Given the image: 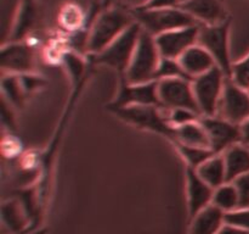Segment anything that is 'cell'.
Masks as SVG:
<instances>
[{
  "label": "cell",
  "instance_id": "6da1fadb",
  "mask_svg": "<svg viewBox=\"0 0 249 234\" xmlns=\"http://www.w3.org/2000/svg\"><path fill=\"white\" fill-rule=\"evenodd\" d=\"M160 58L162 56L156 44L155 36L142 28L133 58L124 73V79L131 84L153 82L156 80Z\"/></svg>",
  "mask_w": 249,
  "mask_h": 234
},
{
  "label": "cell",
  "instance_id": "7a4b0ae2",
  "mask_svg": "<svg viewBox=\"0 0 249 234\" xmlns=\"http://www.w3.org/2000/svg\"><path fill=\"white\" fill-rule=\"evenodd\" d=\"M135 22L133 14L121 9H108L97 16L87 38V49L91 55L101 53Z\"/></svg>",
  "mask_w": 249,
  "mask_h": 234
},
{
  "label": "cell",
  "instance_id": "3957f363",
  "mask_svg": "<svg viewBox=\"0 0 249 234\" xmlns=\"http://www.w3.org/2000/svg\"><path fill=\"white\" fill-rule=\"evenodd\" d=\"M133 16L145 31L155 37L172 29L199 24L191 15L187 14L180 6L160 10L139 7L133 12Z\"/></svg>",
  "mask_w": 249,
  "mask_h": 234
},
{
  "label": "cell",
  "instance_id": "277c9868",
  "mask_svg": "<svg viewBox=\"0 0 249 234\" xmlns=\"http://www.w3.org/2000/svg\"><path fill=\"white\" fill-rule=\"evenodd\" d=\"M226 78V73L219 66H215L208 72L192 79L197 109L202 117L218 115Z\"/></svg>",
  "mask_w": 249,
  "mask_h": 234
},
{
  "label": "cell",
  "instance_id": "5b68a950",
  "mask_svg": "<svg viewBox=\"0 0 249 234\" xmlns=\"http://www.w3.org/2000/svg\"><path fill=\"white\" fill-rule=\"evenodd\" d=\"M141 31L142 27L135 21L101 53L91 55L94 62L108 66L124 75L133 58Z\"/></svg>",
  "mask_w": 249,
  "mask_h": 234
},
{
  "label": "cell",
  "instance_id": "8992f818",
  "mask_svg": "<svg viewBox=\"0 0 249 234\" xmlns=\"http://www.w3.org/2000/svg\"><path fill=\"white\" fill-rule=\"evenodd\" d=\"M230 21L219 24H201L198 44L207 49L215 60L216 66L230 77L233 60L230 51Z\"/></svg>",
  "mask_w": 249,
  "mask_h": 234
},
{
  "label": "cell",
  "instance_id": "52a82bcc",
  "mask_svg": "<svg viewBox=\"0 0 249 234\" xmlns=\"http://www.w3.org/2000/svg\"><path fill=\"white\" fill-rule=\"evenodd\" d=\"M160 107L157 105H134V106L121 107L116 109V114L121 118L135 124V126L142 127V128L150 129L152 132L163 134L168 138H174V127L168 121L167 115H163Z\"/></svg>",
  "mask_w": 249,
  "mask_h": 234
},
{
  "label": "cell",
  "instance_id": "ba28073f",
  "mask_svg": "<svg viewBox=\"0 0 249 234\" xmlns=\"http://www.w3.org/2000/svg\"><path fill=\"white\" fill-rule=\"evenodd\" d=\"M157 90L160 105L165 107V110L187 107L198 111L192 88V79L190 78L157 80Z\"/></svg>",
  "mask_w": 249,
  "mask_h": 234
},
{
  "label": "cell",
  "instance_id": "9c48e42d",
  "mask_svg": "<svg viewBox=\"0 0 249 234\" xmlns=\"http://www.w3.org/2000/svg\"><path fill=\"white\" fill-rule=\"evenodd\" d=\"M218 115L236 124H242L249 118V90L226 78Z\"/></svg>",
  "mask_w": 249,
  "mask_h": 234
},
{
  "label": "cell",
  "instance_id": "30bf717a",
  "mask_svg": "<svg viewBox=\"0 0 249 234\" xmlns=\"http://www.w3.org/2000/svg\"><path fill=\"white\" fill-rule=\"evenodd\" d=\"M214 154H223L226 149L241 143V126L223 118L219 115L201 118Z\"/></svg>",
  "mask_w": 249,
  "mask_h": 234
},
{
  "label": "cell",
  "instance_id": "8fae6325",
  "mask_svg": "<svg viewBox=\"0 0 249 234\" xmlns=\"http://www.w3.org/2000/svg\"><path fill=\"white\" fill-rule=\"evenodd\" d=\"M201 24L172 29L155 37L160 56L168 58H180V56L198 43Z\"/></svg>",
  "mask_w": 249,
  "mask_h": 234
},
{
  "label": "cell",
  "instance_id": "7c38bea8",
  "mask_svg": "<svg viewBox=\"0 0 249 234\" xmlns=\"http://www.w3.org/2000/svg\"><path fill=\"white\" fill-rule=\"evenodd\" d=\"M134 105H157L162 106L158 98L157 80L140 84H131L125 79L122 83L118 95L112 104V109L134 106Z\"/></svg>",
  "mask_w": 249,
  "mask_h": 234
},
{
  "label": "cell",
  "instance_id": "4fadbf2b",
  "mask_svg": "<svg viewBox=\"0 0 249 234\" xmlns=\"http://www.w3.org/2000/svg\"><path fill=\"white\" fill-rule=\"evenodd\" d=\"M186 193L190 218L212 204L214 189L207 184L195 168L186 167Z\"/></svg>",
  "mask_w": 249,
  "mask_h": 234
},
{
  "label": "cell",
  "instance_id": "5bb4252c",
  "mask_svg": "<svg viewBox=\"0 0 249 234\" xmlns=\"http://www.w3.org/2000/svg\"><path fill=\"white\" fill-rule=\"evenodd\" d=\"M180 7L199 24H219L229 21L223 0H186Z\"/></svg>",
  "mask_w": 249,
  "mask_h": 234
},
{
  "label": "cell",
  "instance_id": "9a60e30c",
  "mask_svg": "<svg viewBox=\"0 0 249 234\" xmlns=\"http://www.w3.org/2000/svg\"><path fill=\"white\" fill-rule=\"evenodd\" d=\"M33 49L31 45L15 41L1 50V67L9 73H27L33 67Z\"/></svg>",
  "mask_w": 249,
  "mask_h": 234
},
{
  "label": "cell",
  "instance_id": "2e32d148",
  "mask_svg": "<svg viewBox=\"0 0 249 234\" xmlns=\"http://www.w3.org/2000/svg\"><path fill=\"white\" fill-rule=\"evenodd\" d=\"M182 68L191 79L208 72L213 67H215L216 62L212 54L201 44H195L190 49H187L179 58Z\"/></svg>",
  "mask_w": 249,
  "mask_h": 234
},
{
  "label": "cell",
  "instance_id": "e0dca14e",
  "mask_svg": "<svg viewBox=\"0 0 249 234\" xmlns=\"http://www.w3.org/2000/svg\"><path fill=\"white\" fill-rule=\"evenodd\" d=\"M225 224V214L213 204L191 218L190 234H218Z\"/></svg>",
  "mask_w": 249,
  "mask_h": 234
},
{
  "label": "cell",
  "instance_id": "ac0fdd59",
  "mask_svg": "<svg viewBox=\"0 0 249 234\" xmlns=\"http://www.w3.org/2000/svg\"><path fill=\"white\" fill-rule=\"evenodd\" d=\"M225 161L228 182L249 173V146L243 143H237L230 146L223 153Z\"/></svg>",
  "mask_w": 249,
  "mask_h": 234
},
{
  "label": "cell",
  "instance_id": "d6986e66",
  "mask_svg": "<svg viewBox=\"0 0 249 234\" xmlns=\"http://www.w3.org/2000/svg\"><path fill=\"white\" fill-rule=\"evenodd\" d=\"M173 140L175 141V144L211 149L208 136H207V132L202 124L201 119L184 124V126L175 127Z\"/></svg>",
  "mask_w": 249,
  "mask_h": 234
},
{
  "label": "cell",
  "instance_id": "ffe728a7",
  "mask_svg": "<svg viewBox=\"0 0 249 234\" xmlns=\"http://www.w3.org/2000/svg\"><path fill=\"white\" fill-rule=\"evenodd\" d=\"M196 171L199 175V177L207 184L211 185L213 189L228 182L225 161H224L223 154H214V155H212L202 165H199L196 168Z\"/></svg>",
  "mask_w": 249,
  "mask_h": 234
},
{
  "label": "cell",
  "instance_id": "44dd1931",
  "mask_svg": "<svg viewBox=\"0 0 249 234\" xmlns=\"http://www.w3.org/2000/svg\"><path fill=\"white\" fill-rule=\"evenodd\" d=\"M36 21V9L34 0H23L19 6L18 14H17L16 21L14 26V33L12 38L15 41L23 39L27 34L33 28Z\"/></svg>",
  "mask_w": 249,
  "mask_h": 234
},
{
  "label": "cell",
  "instance_id": "7402d4cb",
  "mask_svg": "<svg viewBox=\"0 0 249 234\" xmlns=\"http://www.w3.org/2000/svg\"><path fill=\"white\" fill-rule=\"evenodd\" d=\"M212 204L220 209L224 214L238 209L240 207V196H238L235 184L232 182H226L220 187L215 188Z\"/></svg>",
  "mask_w": 249,
  "mask_h": 234
},
{
  "label": "cell",
  "instance_id": "603a6c76",
  "mask_svg": "<svg viewBox=\"0 0 249 234\" xmlns=\"http://www.w3.org/2000/svg\"><path fill=\"white\" fill-rule=\"evenodd\" d=\"M178 149H179L180 155L186 162L187 167H191L196 170L199 165L204 162L207 158L214 155L212 149L209 148H198V146H189L182 145V144H177Z\"/></svg>",
  "mask_w": 249,
  "mask_h": 234
},
{
  "label": "cell",
  "instance_id": "cb8c5ba5",
  "mask_svg": "<svg viewBox=\"0 0 249 234\" xmlns=\"http://www.w3.org/2000/svg\"><path fill=\"white\" fill-rule=\"evenodd\" d=\"M61 26L67 31H78L84 22V14L82 9L75 4H67L62 7L60 15Z\"/></svg>",
  "mask_w": 249,
  "mask_h": 234
},
{
  "label": "cell",
  "instance_id": "d4e9b609",
  "mask_svg": "<svg viewBox=\"0 0 249 234\" xmlns=\"http://www.w3.org/2000/svg\"><path fill=\"white\" fill-rule=\"evenodd\" d=\"M169 78H190L182 68L179 58H160L157 75H156V80L169 79Z\"/></svg>",
  "mask_w": 249,
  "mask_h": 234
},
{
  "label": "cell",
  "instance_id": "484cf974",
  "mask_svg": "<svg viewBox=\"0 0 249 234\" xmlns=\"http://www.w3.org/2000/svg\"><path fill=\"white\" fill-rule=\"evenodd\" d=\"M168 121L173 127H180L191 122L198 121L202 118L201 114L196 110L187 109V107H177V109L168 110Z\"/></svg>",
  "mask_w": 249,
  "mask_h": 234
},
{
  "label": "cell",
  "instance_id": "4316f807",
  "mask_svg": "<svg viewBox=\"0 0 249 234\" xmlns=\"http://www.w3.org/2000/svg\"><path fill=\"white\" fill-rule=\"evenodd\" d=\"M230 78L240 87L249 89V53L242 58L233 60Z\"/></svg>",
  "mask_w": 249,
  "mask_h": 234
},
{
  "label": "cell",
  "instance_id": "83f0119b",
  "mask_svg": "<svg viewBox=\"0 0 249 234\" xmlns=\"http://www.w3.org/2000/svg\"><path fill=\"white\" fill-rule=\"evenodd\" d=\"M225 223L249 231V207H238L233 211L226 212Z\"/></svg>",
  "mask_w": 249,
  "mask_h": 234
},
{
  "label": "cell",
  "instance_id": "f1b7e54d",
  "mask_svg": "<svg viewBox=\"0 0 249 234\" xmlns=\"http://www.w3.org/2000/svg\"><path fill=\"white\" fill-rule=\"evenodd\" d=\"M240 196V207H249V173L232 180Z\"/></svg>",
  "mask_w": 249,
  "mask_h": 234
},
{
  "label": "cell",
  "instance_id": "f546056e",
  "mask_svg": "<svg viewBox=\"0 0 249 234\" xmlns=\"http://www.w3.org/2000/svg\"><path fill=\"white\" fill-rule=\"evenodd\" d=\"M180 5H181V0H146L140 7L151 10H160L179 7Z\"/></svg>",
  "mask_w": 249,
  "mask_h": 234
},
{
  "label": "cell",
  "instance_id": "4dcf8cb0",
  "mask_svg": "<svg viewBox=\"0 0 249 234\" xmlns=\"http://www.w3.org/2000/svg\"><path fill=\"white\" fill-rule=\"evenodd\" d=\"M9 212L11 214H18V211H17L16 207L14 206V205H10L9 206ZM10 217V216H9ZM22 226V221H21V217L19 216H11L9 218V227H11V228H21Z\"/></svg>",
  "mask_w": 249,
  "mask_h": 234
},
{
  "label": "cell",
  "instance_id": "1f68e13d",
  "mask_svg": "<svg viewBox=\"0 0 249 234\" xmlns=\"http://www.w3.org/2000/svg\"><path fill=\"white\" fill-rule=\"evenodd\" d=\"M218 234H249V231L237 228V227L230 226V224H224L223 228L219 231Z\"/></svg>",
  "mask_w": 249,
  "mask_h": 234
},
{
  "label": "cell",
  "instance_id": "d6a6232c",
  "mask_svg": "<svg viewBox=\"0 0 249 234\" xmlns=\"http://www.w3.org/2000/svg\"><path fill=\"white\" fill-rule=\"evenodd\" d=\"M241 143L249 146V118L241 124Z\"/></svg>",
  "mask_w": 249,
  "mask_h": 234
},
{
  "label": "cell",
  "instance_id": "836d02e7",
  "mask_svg": "<svg viewBox=\"0 0 249 234\" xmlns=\"http://www.w3.org/2000/svg\"><path fill=\"white\" fill-rule=\"evenodd\" d=\"M33 234H44V232H36V233H33Z\"/></svg>",
  "mask_w": 249,
  "mask_h": 234
},
{
  "label": "cell",
  "instance_id": "e575fe53",
  "mask_svg": "<svg viewBox=\"0 0 249 234\" xmlns=\"http://www.w3.org/2000/svg\"><path fill=\"white\" fill-rule=\"evenodd\" d=\"M184 1H186V0H181V4H182V2H184Z\"/></svg>",
  "mask_w": 249,
  "mask_h": 234
},
{
  "label": "cell",
  "instance_id": "d590c367",
  "mask_svg": "<svg viewBox=\"0 0 249 234\" xmlns=\"http://www.w3.org/2000/svg\"><path fill=\"white\" fill-rule=\"evenodd\" d=\"M248 90H249V89H248Z\"/></svg>",
  "mask_w": 249,
  "mask_h": 234
}]
</instances>
